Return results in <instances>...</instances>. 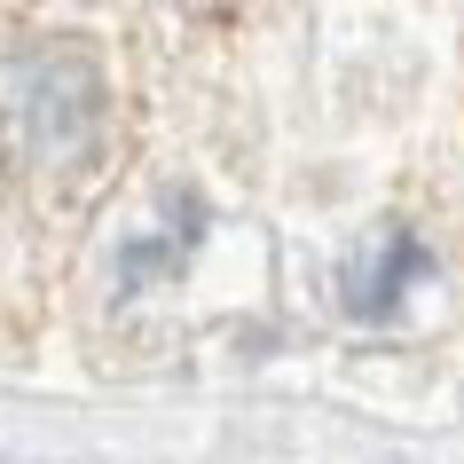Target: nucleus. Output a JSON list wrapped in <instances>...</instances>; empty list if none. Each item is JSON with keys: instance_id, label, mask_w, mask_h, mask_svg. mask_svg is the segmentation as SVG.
<instances>
[{"instance_id": "nucleus-2", "label": "nucleus", "mask_w": 464, "mask_h": 464, "mask_svg": "<svg viewBox=\"0 0 464 464\" xmlns=\"http://www.w3.org/2000/svg\"><path fill=\"white\" fill-rule=\"evenodd\" d=\"M425 268H433V252L417 245V228L386 220V228H370V245L346 260V276H339V307H346L354 323H386L393 307H401V292H410Z\"/></svg>"}, {"instance_id": "nucleus-1", "label": "nucleus", "mask_w": 464, "mask_h": 464, "mask_svg": "<svg viewBox=\"0 0 464 464\" xmlns=\"http://www.w3.org/2000/svg\"><path fill=\"white\" fill-rule=\"evenodd\" d=\"M0 126H8V142L24 150L32 166H72L87 158L102 126V87L95 72L63 48H40V55H16L8 72H0Z\"/></svg>"}]
</instances>
